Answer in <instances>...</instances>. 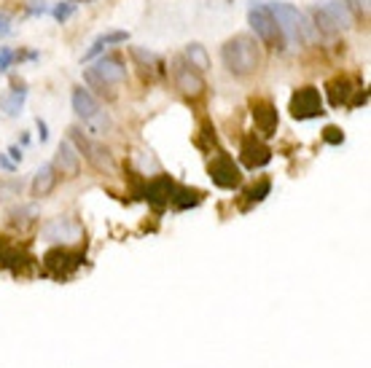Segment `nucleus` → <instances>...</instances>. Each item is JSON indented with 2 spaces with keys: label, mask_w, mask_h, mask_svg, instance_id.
<instances>
[{
  "label": "nucleus",
  "mask_w": 371,
  "mask_h": 368,
  "mask_svg": "<svg viewBox=\"0 0 371 368\" xmlns=\"http://www.w3.org/2000/svg\"><path fill=\"white\" fill-rule=\"evenodd\" d=\"M221 62L232 76L245 78V76H253L261 67V49H258L253 35L240 32V35L229 38L221 46Z\"/></svg>",
  "instance_id": "1"
},
{
  "label": "nucleus",
  "mask_w": 371,
  "mask_h": 368,
  "mask_svg": "<svg viewBox=\"0 0 371 368\" xmlns=\"http://www.w3.org/2000/svg\"><path fill=\"white\" fill-rule=\"evenodd\" d=\"M309 16H312V27L323 35H337V32L350 30L355 25L352 5L347 0H326V3L315 5L309 11Z\"/></svg>",
  "instance_id": "2"
},
{
  "label": "nucleus",
  "mask_w": 371,
  "mask_h": 368,
  "mask_svg": "<svg viewBox=\"0 0 371 368\" xmlns=\"http://www.w3.org/2000/svg\"><path fill=\"white\" fill-rule=\"evenodd\" d=\"M267 8L272 11V16H275V22H278L285 43H302V41H309V38H312V30H315V27H312V22H307V16H304L296 5L275 0V3H269Z\"/></svg>",
  "instance_id": "3"
},
{
  "label": "nucleus",
  "mask_w": 371,
  "mask_h": 368,
  "mask_svg": "<svg viewBox=\"0 0 371 368\" xmlns=\"http://www.w3.org/2000/svg\"><path fill=\"white\" fill-rule=\"evenodd\" d=\"M247 22H250L256 38H258L264 46L278 49V51H285L288 43H285V38H282V32H280L278 22H275V16H272V11H269L264 3H253V5H250Z\"/></svg>",
  "instance_id": "4"
},
{
  "label": "nucleus",
  "mask_w": 371,
  "mask_h": 368,
  "mask_svg": "<svg viewBox=\"0 0 371 368\" xmlns=\"http://www.w3.org/2000/svg\"><path fill=\"white\" fill-rule=\"evenodd\" d=\"M73 111H76L78 119H84V124L92 129L94 135H105L113 126L111 116L100 108V102L94 100V94L89 89H84V87L73 89Z\"/></svg>",
  "instance_id": "5"
},
{
  "label": "nucleus",
  "mask_w": 371,
  "mask_h": 368,
  "mask_svg": "<svg viewBox=\"0 0 371 368\" xmlns=\"http://www.w3.org/2000/svg\"><path fill=\"white\" fill-rule=\"evenodd\" d=\"M67 140L76 146V151L78 154H84V159L92 164L97 172H116V161H113V154L105 148V146H100V143H94L89 140L78 126H70L67 129Z\"/></svg>",
  "instance_id": "6"
},
{
  "label": "nucleus",
  "mask_w": 371,
  "mask_h": 368,
  "mask_svg": "<svg viewBox=\"0 0 371 368\" xmlns=\"http://www.w3.org/2000/svg\"><path fill=\"white\" fill-rule=\"evenodd\" d=\"M291 116L296 122H309V119H317L323 116V97L317 92V87H302L291 94Z\"/></svg>",
  "instance_id": "7"
},
{
  "label": "nucleus",
  "mask_w": 371,
  "mask_h": 368,
  "mask_svg": "<svg viewBox=\"0 0 371 368\" xmlns=\"http://www.w3.org/2000/svg\"><path fill=\"white\" fill-rule=\"evenodd\" d=\"M207 175L223 191H234V188H240V183H243V170L234 164V159L229 154L213 156L210 164H207Z\"/></svg>",
  "instance_id": "8"
},
{
  "label": "nucleus",
  "mask_w": 371,
  "mask_h": 368,
  "mask_svg": "<svg viewBox=\"0 0 371 368\" xmlns=\"http://www.w3.org/2000/svg\"><path fill=\"white\" fill-rule=\"evenodd\" d=\"M250 113H253V124H256V132L261 140H269L278 135V126H280V113L275 108L272 100H253L250 102Z\"/></svg>",
  "instance_id": "9"
},
{
  "label": "nucleus",
  "mask_w": 371,
  "mask_h": 368,
  "mask_svg": "<svg viewBox=\"0 0 371 368\" xmlns=\"http://www.w3.org/2000/svg\"><path fill=\"white\" fill-rule=\"evenodd\" d=\"M84 264V253H73L67 247H54L43 255V266L52 277H70Z\"/></svg>",
  "instance_id": "10"
},
{
  "label": "nucleus",
  "mask_w": 371,
  "mask_h": 368,
  "mask_svg": "<svg viewBox=\"0 0 371 368\" xmlns=\"http://www.w3.org/2000/svg\"><path fill=\"white\" fill-rule=\"evenodd\" d=\"M172 81H175V89L186 97H199L205 92V78L202 73H196L183 57H175L172 62Z\"/></svg>",
  "instance_id": "11"
},
{
  "label": "nucleus",
  "mask_w": 371,
  "mask_h": 368,
  "mask_svg": "<svg viewBox=\"0 0 371 368\" xmlns=\"http://www.w3.org/2000/svg\"><path fill=\"white\" fill-rule=\"evenodd\" d=\"M240 159L247 170H261L272 161V148L258 135H245L240 143Z\"/></svg>",
  "instance_id": "12"
},
{
  "label": "nucleus",
  "mask_w": 371,
  "mask_h": 368,
  "mask_svg": "<svg viewBox=\"0 0 371 368\" xmlns=\"http://www.w3.org/2000/svg\"><path fill=\"white\" fill-rule=\"evenodd\" d=\"M172 191H175V181H172L170 175H156L154 181H148V183H146L143 196H146V202L154 207L156 213H161V210L170 205Z\"/></svg>",
  "instance_id": "13"
},
{
  "label": "nucleus",
  "mask_w": 371,
  "mask_h": 368,
  "mask_svg": "<svg viewBox=\"0 0 371 368\" xmlns=\"http://www.w3.org/2000/svg\"><path fill=\"white\" fill-rule=\"evenodd\" d=\"M89 70H92L100 81H105L108 87H116V84H124V81H126V65H124L122 57H116V54L100 57Z\"/></svg>",
  "instance_id": "14"
},
{
  "label": "nucleus",
  "mask_w": 371,
  "mask_h": 368,
  "mask_svg": "<svg viewBox=\"0 0 371 368\" xmlns=\"http://www.w3.org/2000/svg\"><path fill=\"white\" fill-rule=\"evenodd\" d=\"M54 170L67 175V178H76L81 172V154L76 151V146L65 137L57 148V156H54Z\"/></svg>",
  "instance_id": "15"
},
{
  "label": "nucleus",
  "mask_w": 371,
  "mask_h": 368,
  "mask_svg": "<svg viewBox=\"0 0 371 368\" xmlns=\"http://www.w3.org/2000/svg\"><path fill=\"white\" fill-rule=\"evenodd\" d=\"M41 231H43L46 240H57V242H62V240H78L81 237V226L73 218H67V215L52 218Z\"/></svg>",
  "instance_id": "16"
},
{
  "label": "nucleus",
  "mask_w": 371,
  "mask_h": 368,
  "mask_svg": "<svg viewBox=\"0 0 371 368\" xmlns=\"http://www.w3.org/2000/svg\"><path fill=\"white\" fill-rule=\"evenodd\" d=\"M129 54H132L135 65L140 67L143 78L154 81L156 76H161V73H164V67H161V57H156L154 51H148V49H140V46H132V49H129Z\"/></svg>",
  "instance_id": "17"
},
{
  "label": "nucleus",
  "mask_w": 371,
  "mask_h": 368,
  "mask_svg": "<svg viewBox=\"0 0 371 368\" xmlns=\"http://www.w3.org/2000/svg\"><path fill=\"white\" fill-rule=\"evenodd\" d=\"M25 100H27V89H25V84L14 81V84H11V89H8V94H3V97H0V111H3V116H5V119L19 116V113H22V108H25Z\"/></svg>",
  "instance_id": "18"
},
{
  "label": "nucleus",
  "mask_w": 371,
  "mask_h": 368,
  "mask_svg": "<svg viewBox=\"0 0 371 368\" xmlns=\"http://www.w3.org/2000/svg\"><path fill=\"white\" fill-rule=\"evenodd\" d=\"M352 92H355V89H352V81H350L347 76H337V78H331V81L326 84V97H328V105H331V108L347 105Z\"/></svg>",
  "instance_id": "19"
},
{
  "label": "nucleus",
  "mask_w": 371,
  "mask_h": 368,
  "mask_svg": "<svg viewBox=\"0 0 371 368\" xmlns=\"http://www.w3.org/2000/svg\"><path fill=\"white\" fill-rule=\"evenodd\" d=\"M57 181H60V175H57V170H54V164H43V167H38V172L32 175V196H49L54 188H57Z\"/></svg>",
  "instance_id": "20"
},
{
  "label": "nucleus",
  "mask_w": 371,
  "mask_h": 368,
  "mask_svg": "<svg viewBox=\"0 0 371 368\" xmlns=\"http://www.w3.org/2000/svg\"><path fill=\"white\" fill-rule=\"evenodd\" d=\"M170 205H172L178 213H183V210H191V207L202 205V191H196V188H186V185H175Z\"/></svg>",
  "instance_id": "21"
},
{
  "label": "nucleus",
  "mask_w": 371,
  "mask_h": 368,
  "mask_svg": "<svg viewBox=\"0 0 371 368\" xmlns=\"http://www.w3.org/2000/svg\"><path fill=\"white\" fill-rule=\"evenodd\" d=\"M35 218H38V207H35V205H19V207H11L8 215H5L8 226H14V229H27L30 223H35Z\"/></svg>",
  "instance_id": "22"
},
{
  "label": "nucleus",
  "mask_w": 371,
  "mask_h": 368,
  "mask_svg": "<svg viewBox=\"0 0 371 368\" xmlns=\"http://www.w3.org/2000/svg\"><path fill=\"white\" fill-rule=\"evenodd\" d=\"M183 60L188 62L196 73H205V70L210 67V57H207V51H205V46H202V43H188V46H186Z\"/></svg>",
  "instance_id": "23"
},
{
  "label": "nucleus",
  "mask_w": 371,
  "mask_h": 368,
  "mask_svg": "<svg viewBox=\"0 0 371 368\" xmlns=\"http://www.w3.org/2000/svg\"><path fill=\"white\" fill-rule=\"evenodd\" d=\"M269 191H272V181L269 178H261L258 183L253 185L250 191H247V205H258V202H264L267 196H269Z\"/></svg>",
  "instance_id": "24"
},
{
  "label": "nucleus",
  "mask_w": 371,
  "mask_h": 368,
  "mask_svg": "<svg viewBox=\"0 0 371 368\" xmlns=\"http://www.w3.org/2000/svg\"><path fill=\"white\" fill-rule=\"evenodd\" d=\"M84 81H87V84L92 87L94 92H97V94H102V97H108V100H113V97H116V92H113V89H111V87H108L105 81H100V78L94 76V73H92V70H89V67L84 70Z\"/></svg>",
  "instance_id": "25"
},
{
  "label": "nucleus",
  "mask_w": 371,
  "mask_h": 368,
  "mask_svg": "<svg viewBox=\"0 0 371 368\" xmlns=\"http://www.w3.org/2000/svg\"><path fill=\"white\" fill-rule=\"evenodd\" d=\"M100 46H116V43H126L129 41V32L126 30H111V32H102L94 38Z\"/></svg>",
  "instance_id": "26"
},
{
  "label": "nucleus",
  "mask_w": 371,
  "mask_h": 368,
  "mask_svg": "<svg viewBox=\"0 0 371 368\" xmlns=\"http://www.w3.org/2000/svg\"><path fill=\"white\" fill-rule=\"evenodd\" d=\"M73 11H76V5L65 0V3H57V5L52 8V16H54V19L60 22V25H65V22H67V19L73 16Z\"/></svg>",
  "instance_id": "27"
},
{
  "label": "nucleus",
  "mask_w": 371,
  "mask_h": 368,
  "mask_svg": "<svg viewBox=\"0 0 371 368\" xmlns=\"http://www.w3.org/2000/svg\"><path fill=\"white\" fill-rule=\"evenodd\" d=\"M323 140H326L328 146H341V143H344V132H341L339 126L328 124V126L323 129Z\"/></svg>",
  "instance_id": "28"
},
{
  "label": "nucleus",
  "mask_w": 371,
  "mask_h": 368,
  "mask_svg": "<svg viewBox=\"0 0 371 368\" xmlns=\"http://www.w3.org/2000/svg\"><path fill=\"white\" fill-rule=\"evenodd\" d=\"M16 60V51H11V49H5V46H0V73H5L11 65Z\"/></svg>",
  "instance_id": "29"
},
{
  "label": "nucleus",
  "mask_w": 371,
  "mask_h": 368,
  "mask_svg": "<svg viewBox=\"0 0 371 368\" xmlns=\"http://www.w3.org/2000/svg\"><path fill=\"white\" fill-rule=\"evenodd\" d=\"M352 94H355V97L347 102L350 108H361V105H366V102H369V92H366V89H355Z\"/></svg>",
  "instance_id": "30"
},
{
  "label": "nucleus",
  "mask_w": 371,
  "mask_h": 368,
  "mask_svg": "<svg viewBox=\"0 0 371 368\" xmlns=\"http://www.w3.org/2000/svg\"><path fill=\"white\" fill-rule=\"evenodd\" d=\"M35 126H38V137H41V143H46L49 140V126L43 119H35Z\"/></svg>",
  "instance_id": "31"
},
{
  "label": "nucleus",
  "mask_w": 371,
  "mask_h": 368,
  "mask_svg": "<svg viewBox=\"0 0 371 368\" xmlns=\"http://www.w3.org/2000/svg\"><path fill=\"white\" fill-rule=\"evenodd\" d=\"M11 32V16L8 14H0V38Z\"/></svg>",
  "instance_id": "32"
},
{
  "label": "nucleus",
  "mask_w": 371,
  "mask_h": 368,
  "mask_svg": "<svg viewBox=\"0 0 371 368\" xmlns=\"http://www.w3.org/2000/svg\"><path fill=\"white\" fill-rule=\"evenodd\" d=\"M46 11H49V5H43V3H32L27 8V14H46Z\"/></svg>",
  "instance_id": "33"
},
{
  "label": "nucleus",
  "mask_w": 371,
  "mask_h": 368,
  "mask_svg": "<svg viewBox=\"0 0 371 368\" xmlns=\"http://www.w3.org/2000/svg\"><path fill=\"white\" fill-rule=\"evenodd\" d=\"M8 156H11L14 161H22V148H19V146H11V148H8Z\"/></svg>",
  "instance_id": "34"
},
{
  "label": "nucleus",
  "mask_w": 371,
  "mask_h": 368,
  "mask_svg": "<svg viewBox=\"0 0 371 368\" xmlns=\"http://www.w3.org/2000/svg\"><path fill=\"white\" fill-rule=\"evenodd\" d=\"M347 3H355L361 11H369V0H347Z\"/></svg>",
  "instance_id": "35"
},
{
  "label": "nucleus",
  "mask_w": 371,
  "mask_h": 368,
  "mask_svg": "<svg viewBox=\"0 0 371 368\" xmlns=\"http://www.w3.org/2000/svg\"><path fill=\"white\" fill-rule=\"evenodd\" d=\"M0 167H3V170H14V164H11L5 156H0Z\"/></svg>",
  "instance_id": "36"
},
{
  "label": "nucleus",
  "mask_w": 371,
  "mask_h": 368,
  "mask_svg": "<svg viewBox=\"0 0 371 368\" xmlns=\"http://www.w3.org/2000/svg\"><path fill=\"white\" fill-rule=\"evenodd\" d=\"M67 3H73V5H76V3H92V0H67Z\"/></svg>",
  "instance_id": "37"
}]
</instances>
